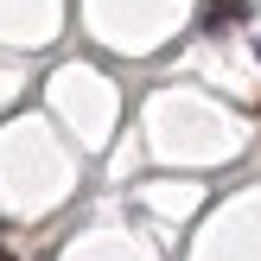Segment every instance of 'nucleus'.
I'll list each match as a JSON object with an SVG mask.
<instances>
[{
  "instance_id": "f257e3e1",
  "label": "nucleus",
  "mask_w": 261,
  "mask_h": 261,
  "mask_svg": "<svg viewBox=\"0 0 261 261\" xmlns=\"http://www.w3.org/2000/svg\"><path fill=\"white\" fill-rule=\"evenodd\" d=\"M236 19H249V0H204V13H198L204 32H223V25H236Z\"/></svg>"
},
{
  "instance_id": "f03ea898",
  "label": "nucleus",
  "mask_w": 261,
  "mask_h": 261,
  "mask_svg": "<svg viewBox=\"0 0 261 261\" xmlns=\"http://www.w3.org/2000/svg\"><path fill=\"white\" fill-rule=\"evenodd\" d=\"M0 242H7V223H0Z\"/></svg>"
},
{
  "instance_id": "7ed1b4c3",
  "label": "nucleus",
  "mask_w": 261,
  "mask_h": 261,
  "mask_svg": "<svg viewBox=\"0 0 261 261\" xmlns=\"http://www.w3.org/2000/svg\"><path fill=\"white\" fill-rule=\"evenodd\" d=\"M0 261H13V255H7V249H0Z\"/></svg>"
}]
</instances>
